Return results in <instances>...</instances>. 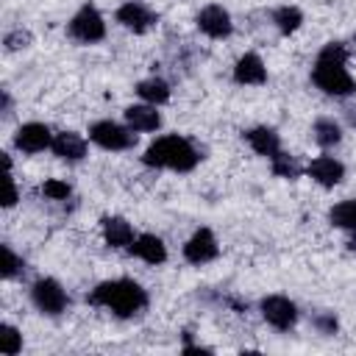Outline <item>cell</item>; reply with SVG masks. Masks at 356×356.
I'll use <instances>...</instances> for the list:
<instances>
[{
  "instance_id": "6da1fadb",
  "label": "cell",
  "mask_w": 356,
  "mask_h": 356,
  "mask_svg": "<svg viewBox=\"0 0 356 356\" xmlns=\"http://www.w3.org/2000/svg\"><path fill=\"white\" fill-rule=\"evenodd\" d=\"M86 303L114 314L117 320H134V317H139L150 306V295H147V289L136 278L120 275V278L97 281L86 292Z\"/></svg>"
},
{
  "instance_id": "7a4b0ae2",
  "label": "cell",
  "mask_w": 356,
  "mask_h": 356,
  "mask_svg": "<svg viewBox=\"0 0 356 356\" xmlns=\"http://www.w3.org/2000/svg\"><path fill=\"white\" fill-rule=\"evenodd\" d=\"M348 44L345 42H325L312 64L309 81L314 83V89H320L325 97L334 100H348L356 95V78L348 70Z\"/></svg>"
},
{
  "instance_id": "3957f363",
  "label": "cell",
  "mask_w": 356,
  "mask_h": 356,
  "mask_svg": "<svg viewBox=\"0 0 356 356\" xmlns=\"http://www.w3.org/2000/svg\"><path fill=\"white\" fill-rule=\"evenodd\" d=\"M203 161L200 147L184 136V134H161L156 136L145 153H142V164L150 170H167V172H192L197 164Z\"/></svg>"
},
{
  "instance_id": "277c9868",
  "label": "cell",
  "mask_w": 356,
  "mask_h": 356,
  "mask_svg": "<svg viewBox=\"0 0 356 356\" xmlns=\"http://www.w3.org/2000/svg\"><path fill=\"white\" fill-rule=\"evenodd\" d=\"M64 31H67V39H72L75 44L89 47V44H97V42L106 39L108 25H106L103 11H100L95 3H83V6L67 19V28H64Z\"/></svg>"
},
{
  "instance_id": "5b68a950",
  "label": "cell",
  "mask_w": 356,
  "mask_h": 356,
  "mask_svg": "<svg viewBox=\"0 0 356 356\" xmlns=\"http://www.w3.org/2000/svg\"><path fill=\"white\" fill-rule=\"evenodd\" d=\"M86 136H89V142L95 147H100L106 153H125V150H131L136 145L139 134L125 120L122 122H117V120H95L89 125V131H86Z\"/></svg>"
},
{
  "instance_id": "8992f818",
  "label": "cell",
  "mask_w": 356,
  "mask_h": 356,
  "mask_svg": "<svg viewBox=\"0 0 356 356\" xmlns=\"http://www.w3.org/2000/svg\"><path fill=\"white\" fill-rule=\"evenodd\" d=\"M28 298H31V306L42 314V317H61L70 306V295L64 289V284L53 275H39L31 289H28Z\"/></svg>"
},
{
  "instance_id": "52a82bcc",
  "label": "cell",
  "mask_w": 356,
  "mask_h": 356,
  "mask_svg": "<svg viewBox=\"0 0 356 356\" xmlns=\"http://www.w3.org/2000/svg\"><path fill=\"white\" fill-rule=\"evenodd\" d=\"M259 314H261V320H264L270 328H275V331H281V334L292 331V328L298 325V320H300L298 303H295L292 298L281 295V292H270V295L259 298Z\"/></svg>"
},
{
  "instance_id": "ba28073f",
  "label": "cell",
  "mask_w": 356,
  "mask_h": 356,
  "mask_svg": "<svg viewBox=\"0 0 356 356\" xmlns=\"http://www.w3.org/2000/svg\"><path fill=\"white\" fill-rule=\"evenodd\" d=\"M181 256H184V261L192 264V267L211 264V261L220 256V239H217V234H214L209 225L195 228V231L186 236V242L181 245Z\"/></svg>"
},
{
  "instance_id": "9c48e42d",
  "label": "cell",
  "mask_w": 356,
  "mask_h": 356,
  "mask_svg": "<svg viewBox=\"0 0 356 356\" xmlns=\"http://www.w3.org/2000/svg\"><path fill=\"white\" fill-rule=\"evenodd\" d=\"M53 128L47 122H39V120H28L22 125H17L14 136H11V145L14 150L25 153V156H36V153H44L53 147Z\"/></svg>"
},
{
  "instance_id": "30bf717a",
  "label": "cell",
  "mask_w": 356,
  "mask_h": 356,
  "mask_svg": "<svg viewBox=\"0 0 356 356\" xmlns=\"http://www.w3.org/2000/svg\"><path fill=\"white\" fill-rule=\"evenodd\" d=\"M195 28H197L206 39L222 42V39H228V36L234 33V17H231V11H228L225 6H220V3H206V6L195 14Z\"/></svg>"
},
{
  "instance_id": "8fae6325",
  "label": "cell",
  "mask_w": 356,
  "mask_h": 356,
  "mask_svg": "<svg viewBox=\"0 0 356 356\" xmlns=\"http://www.w3.org/2000/svg\"><path fill=\"white\" fill-rule=\"evenodd\" d=\"M114 22H117L120 28H125V31L142 36V33H147V31L156 28L159 14H156L147 3H142V0H125V3L117 6V11H114Z\"/></svg>"
},
{
  "instance_id": "7c38bea8",
  "label": "cell",
  "mask_w": 356,
  "mask_h": 356,
  "mask_svg": "<svg viewBox=\"0 0 356 356\" xmlns=\"http://www.w3.org/2000/svg\"><path fill=\"white\" fill-rule=\"evenodd\" d=\"M345 164L337 159V156H331V153H320V156H314L309 164H306V175L317 184V186H323V189H334V186H339L342 181H345Z\"/></svg>"
},
{
  "instance_id": "4fadbf2b",
  "label": "cell",
  "mask_w": 356,
  "mask_h": 356,
  "mask_svg": "<svg viewBox=\"0 0 356 356\" xmlns=\"http://www.w3.org/2000/svg\"><path fill=\"white\" fill-rule=\"evenodd\" d=\"M100 236H103L106 248L128 250L134 245V239H136V228L122 214H106V217H100Z\"/></svg>"
},
{
  "instance_id": "5bb4252c",
  "label": "cell",
  "mask_w": 356,
  "mask_h": 356,
  "mask_svg": "<svg viewBox=\"0 0 356 356\" xmlns=\"http://www.w3.org/2000/svg\"><path fill=\"white\" fill-rule=\"evenodd\" d=\"M231 78L239 86H264L267 83V64L256 50H248L234 61Z\"/></svg>"
},
{
  "instance_id": "9a60e30c",
  "label": "cell",
  "mask_w": 356,
  "mask_h": 356,
  "mask_svg": "<svg viewBox=\"0 0 356 356\" xmlns=\"http://www.w3.org/2000/svg\"><path fill=\"white\" fill-rule=\"evenodd\" d=\"M50 153L58 159V161H67V164H81L89 153V136L78 134V131H58L53 136V147Z\"/></svg>"
},
{
  "instance_id": "2e32d148",
  "label": "cell",
  "mask_w": 356,
  "mask_h": 356,
  "mask_svg": "<svg viewBox=\"0 0 356 356\" xmlns=\"http://www.w3.org/2000/svg\"><path fill=\"white\" fill-rule=\"evenodd\" d=\"M128 253H131L134 259L150 264V267H161V264L170 259V250H167L164 239H161L159 234H150V231L136 234V239H134V245L128 248Z\"/></svg>"
},
{
  "instance_id": "e0dca14e",
  "label": "cell",
  "mask_w": 356,
  "mask_h": 356,
  "mask_svg": "<svg viewBox=\"0 0 356 356\" xmlns=\"http://www.w3.org/2000/svg\"><path fill=\"white\" fill-rule=\"evenodd\" d=\"M242 139H245V145L256 153V156H261V159H273L278 150H284V145H281V134L273 128V125H253V128H248L245 134H242Z\"/></svg>"
},
{
  "instance_id": "ac0fdd59",
  "label": "cell",
  "mask_w": 356,
  "mask_h": 356,
  "mask_svg": "<svg viewBox=\"0 0 356 356\" xmlns=\"http://www.w3.org/2000/svg\"><path fill=\"white\" fill-rule=\"evenodd\" d=\"M122 120H125L136 134H156V131L161 128V111H159V106L142 103V100L125 106Z\"/></svg>"
},
{
  "instance_id": "d6986e66",
  "label": "cell",
  "mask_w": 356,
  "mask_h": 356,
  "mask_svg": "<svg viewBox=\"0 0 356 356\" xmlns=\"http://www.w3.org/2000/svg\"><path fill=\"white\" fill-rule=\"evenodd\" d=\"M134 92H136V97H139L142 103H153V106H159V108H161L164 103H170V97H172V86H170V81H164L161 75H147V78L136 81Z\"/></svg>"
},
{
  "instance_id": "ffe728a7",
  "label": "cell",
  "mask_w": 356,
  "mask_h": 356,
  "mask_svg": "<svg viewBox=\"0 0 356 356\" xmlns=\"http://www.w3.org/2000/svg\"><path fill=\"white\" fill-rule=\"evenodd\" d=\"M312 139H314V145L323 147V150H331V147L342 145V139H345L342 122L334 120V117H317V120L312 122Z\"/></svg>"
},
{
  "instance_id": "44dd1931",
  "label": "cell",
  "mask_w": 356,
  "mask_h": 356,
  "mask_svg": "<svg viewBox=\"0 0 356 356\" xmlns=\"http://www.w3.org/2000/svg\"><path fill=\"white\" fill-rule=\"evenodd\" d=\"M270 25L281 33V36H292L295 31H300L303 25V11L292 3H284V6H275L270 11Z\"/></svg>"
},
{
  "instance_id": "7402d4cb",
  "label": "cell",
  "mask_w": 356,
  "mask_h": 356,
  "mask_svg": "<svg viewBox=\"0 0 356 356\" xmlns=\"http://www.w3.org/2000/svg\"><path fill=\"white\" fill-rule=\"evenodd\" d=\"M328 222L339 231L356 234V197H345L328 209Z\"/></svg>"
},
{
  "instance_id": "603a6c76",
  "label": "cell",
  "mask_w": 356,
  "mask_h": 356,
  "mask_svg": "<svg viewBox=\"0 0 356 356\" xmlns=\"http://www.w3.org/2000/svg\"><path fill=\"white\" fill-rule=\"evenodd\" d=\"M270 172H273L275 178L295 181V178H300V175L306 172V167L298 161V156H292V153H286V150H278V153L270 159Z\"/></svg>"
},
{
  "instance_id": "cb8c5ba5",
  "label": "cell",
  "mask_w": 356,
  "mask_h": 356,
  "mask_svg": "<svg viewBox=\"0 0 356 356\" xmlns=\"http://www.w3.org/2000/svg\"><path fill=\"white\" fill-rule=\"evenodd\" d=\"M0 253H3V264H0V275H3V281H14V278H19V275L25 273V259H22L8 242H3Z\"/></svg>"
},
{
  "instance_id": "d4e9b609",
  "label": "cell",
  "mask_w": 356,
  "mask_h": 356,
  "mask_svg": "<svg viewBox=\"0 0 356 356\" xmlns=\"http://www.w3.org/2000/svg\"><path fill=\"white\" fill-rule=\"evenodd\" d=\"M39 195L50 203H67L72 197V184L64 178H47V181H42Z\"/></svg>"
},
{
  "instance_id": "484cf974",
  "label": "cell",
  "mask_w": 356,
  "mask_h": 356,
  "mask_svg": "<svg viewBox=\"0 0 356 356\" xmlns=\"http://www.w3.org/2000/svg\"><path fill=\"white\" fill-rule=\"evenodd\" d=\"M31 44H33V33H31L28 28H22V25L8 28V31L3 33V50H6V53H17V50H25V47H31Z\"/></svg>"
},
{
  "instance_id": "4316f807",
  "label": "cell",
  "mask_w": 356,
  "mask_h": 356,
  "mask_svg": "<svg viewBox=\"0 0 356 356\" xmlns=\"http://www.w3.org/2000/svg\"><path fill=\"white\" fill-rule=\"evenodd\" d=\"M309 323H312V328H314L317 334H323V337H334V334L339 331V317H337V312H331V309H317V312L309 317Z\"/></svg>"
},
{
  "instance_id": "83f0119b",
  "label": "cell",
  "mask_w": 356,
  "mask_h": 356,
  "mask_svg": "<svg viewBox=\"0 0 356 356\" xmlns=\"http://www.w3.org/2000/svg\"><path fill=\"white\" fill-rule=\"evenodd\" d=\"M0 350L6 356H17L22 350V331L11 323H3L0 325Z\"/></svg>"
},
{
  "instance_id": "f1b7e54d",
  "label": "cell",
  "mask_w": 356,
  "mask_h": 356,
  "mask_svg": "<svg viewBox=\"0 0 356 356\" xmlns=\"http://www.w3.org/2000/svg\"><path fill=\"white\" fill-rule=\"evenodd\" d=\"M17 203H19V189H17L14 172H6V181H3V209L11 211Z\"/></svg>"
},
{
  "instance_id": "f546056e",
  "label": "cell",
  "mask_w": 356,
  "mask_h": 356,
  "mask_svg": "<svg viewBox=\"0 0 356 356\" xmlns=\"http://www.w3.org/2000/svg\"><path fill=\"white\" fill-rule=\"evenodd\" d=\"M0 111H3V120H8L14 114V100H11V92L8 89L0 92Z\"/></svg>"
},
{
  "instance_id": "4dcf8cb0",
  "label": "cell",
  "mask_w": 356,
  "mask_h": 356,
  "mask_svg": "<svg viewBox=\"0 0 356 356\" xmlns=\"http://www.w3.org/2000/svg\"><path fill=\"white\" fill-rule=\"evenodd\" d=\"M345 122H348L350 128H356V106H348V108H345Z\"/></svg>"
},
{
  "instance_id": "1f68e13d",
  "label": "cell",
  "mask_w": 356,
  "mask_h": 356,
  "mask_svg": "<svg viewBox=\"0 0 356 356\" xmlns=\"http://www.w3.org/2000/svg\"><path fill=\"white\" fill-rule=\"evenodd\" d=\"M348 248L356 253V234H350V239H348Z\"/></svg>"
}]
</instances>
